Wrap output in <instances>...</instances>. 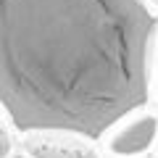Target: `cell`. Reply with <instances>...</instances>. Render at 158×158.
<instances>
[{"label":"cell","mask_w":158,"mask_h":158,"mask_svg":"<svg viewBox=\"0 0 158 158\" xmlns=\"http://www.w3.org/2000/svg\"><path fill=\"white\" fill-rule=\"evenodd\" d=\"M156 29L142 0H0V106L16 132L98 140L150 103Z\"/></svg>","instance_id":"1"},{"label":"cell","mask_w":158,"mask_h":158,"mask_svg":"<svg viewBox=\"0 0 158 158\" xmlns=\"http://www.w3.org/2000/svg\"><path fill=\"white\" fill-rule=\"evenodd\" d=\"M16 127L8 118L6 108L0 106V158H16Z\"/></svg>","instance_id":"4"},{"label":"cell","mask_w":158,"mask_h":158,"mask_svg":"<svg viewBox=\"0 0 158 158\" xmlns=\"http://www.w3.org/2000/svg\"><path fill=\"white\" fill-rule=\"evenodd\" d=\"M142 3H145V6H148V8H150V11L158 16V0H142Z\"/></svg>","instance_id":"6"},{"label":"cell","mask_w":158,"mask_h":158,"mask_svg":"<svg viewBox=\"0 0 158 158\" xmlns=\"http://www.w3.org/2000/svg\"><path fill=\"white\" fill-rule=\"evenodd\" d=\"M19 158H103L95 137L71 129H27L16 137Z\"/></svg>","instance_id":"3"},{"label":"cell","mask_w":158,"mask_h":158,"mask_svg":"<svg viewBox=\"0 0 158 158\" xmlns=\"http://www.w3.org/2000/svg\"><path fill=\"white\" fill-rule=\"evenodd\" d=\"M156 158H158V148H156Z\"/></svg>","instance_id":"7"},{"label":"cell","mask_w":158,"mask_h":158,"mask_svg":"<svg viewBox=\"0 0 158 158\" xmlns=\"http://www.w3.org/2000/svg\"><path fill=\"white\" fill-rule=\"evenodd\" d=\"M103 158H150L158 148V108L145 103L118 116L98 137Z\"/></svg>","instance_id":"2"},{"label":"cell","mask_w":158,"mask_h":158,"mask_svg":"<svg viewBox=\"0 0 158 158\" xmlns=\"http://www.w3.org/2000/svg\"><path fill=\"white\" fill-rule=\"evenodd\" d=\"M150 106L158 108V29L153 40V53H150Z\"/></svg>","instance_id":"5"}]
</instances>
